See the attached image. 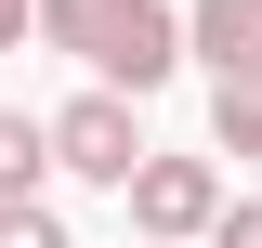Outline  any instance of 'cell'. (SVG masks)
I'll use <instances>...</instances> for the list:
<instances>
[{
    "mask_svg": "<svg viewBox=\"0 0 262 248\" xmlns=\"http://www.w3.org/2000/svg\"><path fill=\"white\" fill-rule=\"evenodd\" d=\"M53 170H79V183H131L144 170V118H131L118 92H79L53 118Z\"/></svg>",
    "mask_w": 262,
    "mask_h": 248,
    "instance_id": "obj_1",
    "label": "cell"
},
{
    "mask_svg": "<svg viewBox=\"0 0 262 248\" xmlns=\"http://www.w3.org/2000/svg\"><path fill=\"white\" fill-rule=\"evenodd\" d=\"M131 222H144V248H184V235L223 222V183H210L196 157H144V170H131Z\"/></svg>",
    "mask_w": 262,
    "mask_h": 248,
    "instance_id": "obj_2",
    "label": "cell"
},
{
    "mask_svg": "<svg viewBox=\"0 0 262 248\" xmlns=\"http://www.w3.org/2000/svg\"><path fill=\"white\" fill-rule=\"evenodd\" d=\"M170 65H184V13H170V0H131L118 27H105V53H92V79H105V92L131 105V92H158Z\"/></svg>",
    "mask_w": 262,
    "mask_h": 248,
    "instance_id": "obj_3",
    "label": "cell"
},
{
    "mask_svg": "<svg viewBox=\"0 0 262 248\" xmlns=\"http://www.w3.org/2000/svg\"><path fill=\"white\" fill-rule=\"evenodd\" d=\"M196 53H210V79H249V65H262V0H196Z\"/></svg>",
    "mask_w": 262,
    "mask_h": 248,
    "instance_id": "obj_4",
    "label": "cell"
},
{
    "mask_svg": "<svg viewBox=\"0 0 262 248\" xmlns=\"http://www.w3.org/2000/svg\"><path fill=\"white\" fill-rule=\"evenodd\" d=\"M39 170H53V118L0 105V209H39Z\"/></svg>",
    "mask_w": 262,
    "mask_h": 248,
    "instance_id": "obj_5",
    "label": "cell"
},
{
    "mask_svg": "<svg viewBox=\"0 0 262 248\" xmlns=\"http://www.w3.org/2000/svg\"><path fill=\"white\" fill-rule=\"evenodd\" d=\"M118 13H131V0H39V39H53V53H79V65H92Z\"/></svg>",
    "mask_w": 262,
    "mask_h": 248,
    "instance_id": "obj_6",
    "label": "cell"
},
{
    "mask_svg": "<svg viewBox=\"0 0 262 248\" xmlns=\"http://www.w3.org/2000/svg\"><path fill=\"white\" fill-rule=\"evenodd\" d=\"M210 131H223V157H262V65L249 79H210Z\"/></svg>",
    "mask_w": 262,
    "mask_h": 248,
    "instance_id": "obj_7",
    "label": "cell"
},
{
    "mask_svg": "<svg viewBox=\"0 0 262 248\" xmlns=\"http://www.w3.org/2000/svg\"><path fill=\"white\" fill-rule=\"evenodd\" d=\"M0 248H66V222L53 209H0Z\"/></svg>",
    "mask_w": 262,
    "mask_h": 248,
    "instance_id": "obj_8",
    "label": "cell"
},
{
    "mask_svg": "<svg viewBox=\"0 0 262 248\" xmlns=\"http://www.w3.org/2000/svg\"><path fill=\"white\" fill-rule=\"evenodd\" d=\"M210 248H262V196H236V209L210 222Z\"/></svg>",
    "mask_w": 262,
    "mask_h": 248,
    "instance_id": "obj_9",
    "label": "cell"
},
{
    "mask_svg": "<svg viewBox=\"0 0 262 248\" xmlns=\"http://www.w3.org/2000/svg\"><path fill=\"white\" fill-rule=\"evenodd\" d=\"M39 27V0H0V53H13V39H27Z\"/></svg>",
    "mask_w": 262,
    "mask_h": 248,
    "instance_id": "obj_10",
    "label": "cell"
}]
</instances>
